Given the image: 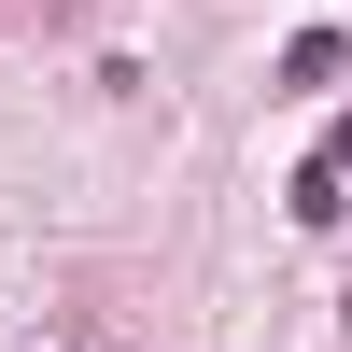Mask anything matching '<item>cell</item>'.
Wrapping results in <instances>:
<instances>
[{"label": "cell", "mask_w": 352, "mask_h": 352, "mask_svg": "<svg viewBox=\"0 0 352 352\" xmlns=\"http://www.w3.org/2000/svg\"><path fill=\"white\" fill-rule=\"evenodd\" d=\"M310 169H324V184H352V127H338V141H324V155H310Z\"/></svg>", "instance_id": "cell-1"}]
</instances>
